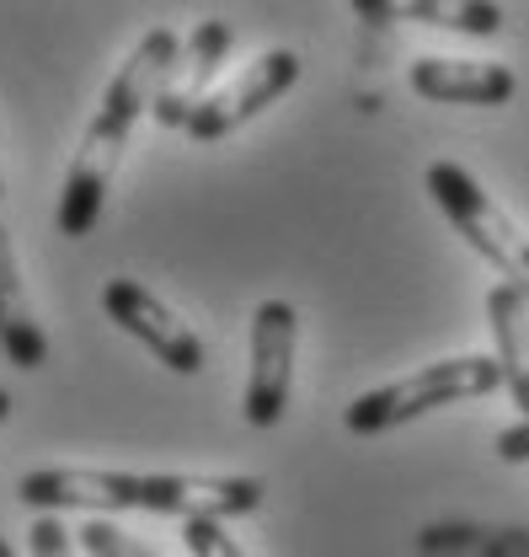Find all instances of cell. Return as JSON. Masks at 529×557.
<instances>
[{"instance_id": "6da1fadb", "label": "cell", "mask_w": 529, "mask_h": 557, "mask_svg": "<svg viewBox=\"0 0 529 557\" xmlns=\"http://www.w3.org/2000/svg\"><path fill=\"white\" fill-rule=\"evenodd\" d=\"M177 54H182V38H177L172 27H150L129 49V60L113 70V81H108V91H102V102H97L86 135H80L75 156H70L65 188H60V214H54L60 236L80 242V236H91V225L102 220L113 172H118V161H124V145H129L134 124L150 113V97H155L161 75L177 65Z\"/></svg>"}, {"instance_id": "7a4b0ae2", "label": "cell", "mask_w": 529, "mask_h": 557, "mask_svg": "<svg viewBox=\"0 0 529 557\" xmlns=\"http://www.w3.org/2000/svg\"><path fill=\"white\" fill-rule=\"evenodd\" d=\"M497 386H503L497 354H455V359L423 364V370H412L401 381H386V386L353 397L342 423H348V434H386V429H401V423L433 413V408L492 397Z\"/></svg>"}, {"instance_id": "3957f363", "label": "cell", "mask_w": 529, "mask_h": 557, "mask_svg": "<svg viewBox=\"0 0 529 557\" xmlns=\"http://www.w3.org/2000/svg\"><path fill=\"white\" fill-rule=\"evenodd\" d=\"M423 183H428L433 205L450 214V225L470 242V252H481L503 274V284L529 295V236L508 220V209L492 205V194L465 172L461 161H433Z\"/></svg>"}, {"instance_id": "277c9868", "label": "cell", "mask_w": 529, "mask_h": 557, "mask_svg": "<svg viewBox=\"0 0 529 557\" xmlns=\"http://www.w3.org/2000/svg\"><path fill=\"white\" fill-rule=\"evenodd\" d=\"M294 344H300V317L289 300H263L252 311V370H247V397L241 418L252 429H273L289 408L294 386Z\"/></svg>"}, {"instance_id": "5b68a950", "label": "cell", "mask_w": 529, "mask_h": 557, "mask_svg": "<svg viewBox=\"0 0 529 557\" xmlns=\"http://www.w3.org/2000/svg\"><path fill=\"white\" fill-rule=\"evenodd\" d=\"M102 311L129 333L134 344L150 348L172 375H199L203 370L199 333H193L161 295H150L139 278H108V284H102Z\"/></svg>"}, {"instance_id": "8992f818", "label": "cell", "mask_w": 529, "mask_h": 557, "mask_svg": "<svg viewBox=\"0 0 529 557\" xmlns=\"http://www.w3.org/2000/svg\"><path fill=\"white\" fill-rule=\"evenodd\" d=\"M230 44H236L230 22H214V16L188 33L177 65L161 75V86H155V97H150V119H155L161 129H188V119L214 97V81H219V70L230 60Z\"/></svg>"}, {"instance_id": "52a82bcc", "label": "cell", "mask_w": 529, "mask_h": 557, "mask_svg": "<svg viewBox=\"0 0 529 557\" xmlns=\"http://www.w3.org/2000/svg\"><path fill=\"white\" fill-rule=\"evenodd\" d=\"M294 81H300V60H294L289 49H267V54H257L236 81L214 86V97L188 119V135L199 139V145H214V139L236 135L252 113H263L284 91H294Z\"/></svg>"}, {"instance_id": "ba28073f", "label": "cell", "mask_w": 529, "mask_h": 557, "mask_svg": "<svg viewBox=\"0 0 529 557\" xmlns=\"http://www.w3.org/2000/svg\"><path fill=\"white\" fill-rule=\"evenodd\" d=\"M144 515H177V520H236L263 509L257 478H193V472H144L139 478Z\"/></svg>"}, {"instance_id": "9c48e42d", "label": "cell", "mask_w": 529, "mask_h": 557, "mask_svg": "<svg viewBox=\"0 0 529 557\" xmlns=\"http://www.w3.org/2000/svg\"><path fill=\"white\" fill-rule=\"evenodd\" d=\"M139 478L144 472H108V467H43L16 483V498L33 515L60 509H91V515H124L139 509Z\"/></svg>"}, {"instance_id": "30bf717a", "label": "cell", "mask_w": 529, "mask_h": 557, "mask_svg": "<svg viewBox=\"0 0 529 557\" xmlns=\"http://www.w3.org/2000/svg\"><path fill=\"white\" fill-rule=\"evenodd\" d=\"M412 91L428 97V102H465V108H497L519 91V75L508 65H492V60H412L406 70Z\"/></svg>"}, {"instance_id": "8fae6325", "label": "cell", "mask_w": 529, "mask_h": 557, "mask_svg": "<svg viewBox=\"0 0 529 557\" xmlns=\"http://www.w3.org/2000/svg\"><path fill=\"white\" fill-rule=\"evenodd\" d=\"M0 354L16 370H43L49 364V338L33 317V300H27V284H22L5 225H0Z\"/></svg>"}, {"instance_id": "7c38bea8", "label": "cell", "mask_w": 529, "mask_h": 557, "mask_svg": "<svg viewBox=\"0 0 529 557\" xmlns=\"http://www.w3.org/2000/svg\"><path fill=\"white\" fill-rule=\"evenodd\" d=\"M487 322H492V344H497V370H503L508 403L529 418V295L497 278L492 295H487Z\"/></svg>"}, {"instance_id": "4fadbf2b", "label": "cell", "mask_w": 529, "mask_h": 557, "mask_svg": "<svg viewBox=\"0 0 529 557\" xmlns=\"http://www.w3.org/2000/svg\"><path fill=\"white\" fill-rule=\"evenodd\" d=\"M391 16L470 33V38H492L503 27V5H492V0H406V5H391Z\"/></svg>"}, {"instance_id": "5bb4252c", "label": "cell", "mask_w": 529, "mask_h": 557, "mask_svg": "<svg viewBox=\"0 0 529 557\" xmlns=\"http://www.w3.org/2000/svg\"><path fill=\"white\" fill-rule=\"evenodd\" d=\"M75 542H80L91 557H155L139 536H129V531L113 525V520H86V525L75 531Z\"/></svg>"}, {"instance_id": "9a60e30c", "label": "cell", "mask_w": 529, "mask_h": 557, "mask_svg": "<svg viewBox=\"0 0 529 557\" xmlns=\"http://www.w3.org/2000/svg\"><path fill=\"white\" fill-rule=\"evenodd\" d=\"M182 542H188L193 557H247L241 542H236L219 520H188V525H182Z\"/></svg>"}, {"instance_id": "2e32d148", "label": "cell", "mask_w": 529, "mask_h": 557, "mask_svg": "<svg viewBox=\"0 0 529 557\" xmlns=\"http://www.w3.org/2000/svg\"><path fill=\"white\" fill-rule=\"evenodd\" d=\"M27 547H33V557H75V536L60 515H33Z\"/></svg>"}, {"instance_id": "e0dca14e", "label": "cell", "mask_w": 529, "mask_h": 557, "mask_svg": "<svg viewBox=\"0 0 529 557\" xmlns=\"http://www.w3.org/2000/svg\"><path fill=\"white\" fill-rule=\"evenodd\" d=\"M497 461H508V467H525L529 461V418H519L514 429L497 434Z\"/></svg>"}, {"instance_id": "ac0fdd59", "label": "cell", "mask_w": 529, "mask_h": 557, "mask_svg": "<svg viewBox=\"0 0 529 557\" xmlns=\"http://www.w3.org/2000/svg\"><path fill=\"white\" fill-rule=\"evenodd\" d=\"M5 413H11V392L0 386V423H5Z\"/></svg>"}, {"instance_id": "d6986e66", "label": "cell", "mask_w": 529, "mask_h": 557, "mask_svg": "<svg viewBox=\"0 0 529 557\" xmlns=\"http://www.w3.org/2000/svg\"><path fill=\"white\" fill-rule=\"evenodd\" d=\"M0 557H16V547H11V542H5V536H0Z\"/></svg>"}]
</instances>
